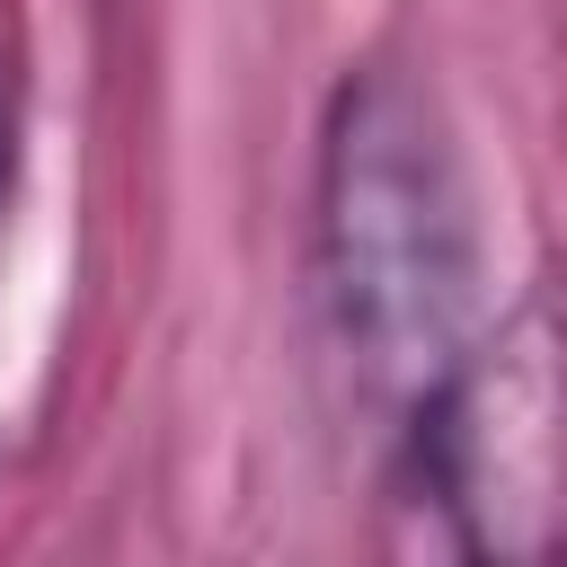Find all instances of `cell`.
Instances as JSON below:
<instances>
[{
    "mask_svg": "<svg viewBox=\"0 0 567 567\" xmlns=\"http://www.w3.org/2000/svg\"><path fill=\"white\" fill-rule=\"evenodd\" d=\"M319 275L363 390L416 416L470 328V213L452 142L399 71H363L337 97L319 168Z\"/></svg>",
    "mask_w": 567,
    "mask_h": 567,
    "instance_id": "1",
    "label": "cell"
},
{
    "mask_svg": "<svg viewBox=\"0 0 567 567\" xmlns=\"http://www.w3.org/2000/svg\"><path fill=\"white\" fill-rule=\"evenodd\" d=\"M416 470L452 505L461 549L549 558L567 549V310L523 301L487 346L416 399Z\"/></svg>",
    "mask_w": 567,
    "mask_h": 567,
    "instance_id": "2",
    "label": "cell"
}]
</instances>
